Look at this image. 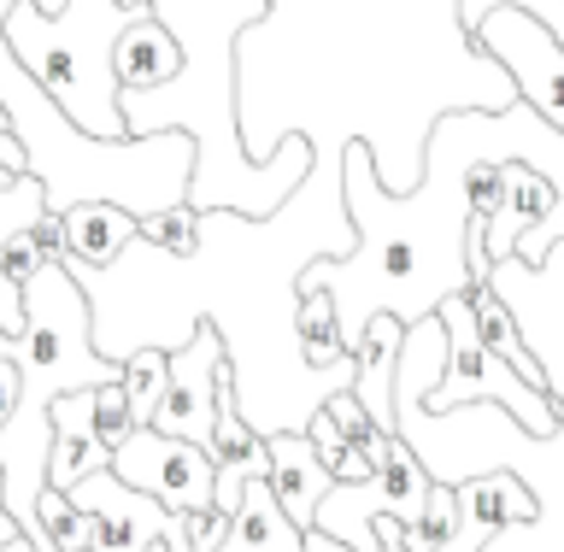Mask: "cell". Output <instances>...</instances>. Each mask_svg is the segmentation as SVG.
<instances>
[{
	"label": "cell",
	"mask_w": 564,
	"mask_h": 552,
	"mask_svg": "<svg viewBox=\"0 0 564 552\" xmlns=\"http://www.w3.org/2000/svg\"><path fill=\"white\" fill-rule=\"evenodd\" d=\"M224 335L212 324H194V335L171 353V382H165V405H159L153 430L176 435V441H200L212 435V394H218V370H224Z\"/></svg>",
	"instance_id": "6"
},
{
	"label": "cell",
	"mask_w": 564,
	"mask_h": 552,
	"mask_svg": "<svg viewBox=\"0 0 564 552\" xmlns=\"http://www.w3.org/2000/svg\"><path fill=\"white\" fill-rule=\"evenodd\" d=\"M30 241L42 247V259H59L65 253V212H42V218L30 224Z\"/></svg>",
	"instance_id": "28"
},
{
	"label": "cell",
	"mask_w": 564,
	"mask_h": 552,
	"mask_svg": "<svg viewBox=\"0 0 564 552\" xmlns=\"http://www.w3.org/2000/svg\"><path fill=\"white\" fill-rule=\"evenodd\" d=\"M70 552H100V546H70Z\"/></svg>",
	"instance_id": "33"
},
{
	"label": "cell",
	"mask_w": 564,
	"mask_h": 552,
	"mask_svg": "<svg viewBox=\"0 0 564 552\" xmlns=\"http://www.w3.org/2000/svg\"><path fill=\"white\" fill-rule=\"evenodd\" d=\"M135 241V212H123L112 201H77L65 212V264L77 271H106L123 247Z\"/></svg>",
	"instance_id": "12"
},
{
	"label": "cell",
	"mask_w": 564,
	"mask_h": 552,
	"mask_svg": "<svg viewBox=\"0 0 564 552\" xmlns=\"http://www.w3.org/2000/svg\"><path fill=\"white\" fill-rule=\"evenodd\" d=\"M95 470H112V453L95 441V430H83V423H53V453H47V488L70 494L83 483V476Z\"/></svg>",
	"instance_id": "16"
},
{
	"label": "cell",
	"mask_w": 564,
	"mask_h": 552,
	"mask_svg": "<svg viewBox=\"0 0 564 552\" xmlns=\"http://www.w3.org/2000/svg\"><path fill=\"white\" fill-rule=\"evenodd\" d=\"M0 552H35V541H30V535H18V541H7Z\"/></svg>",
	"instance_id": "31"
},
{
	"label": "cell",
	"mask_w": 564,
	"mask_h": 552,
	"mask_svg": "<svg viewBox=\"0 0 564 552\" xmlns=\"http://www.w3.org/2000/svg\"><path fill=\"white\" fill-rule=\"evenodd\" d=\"M35 523L47 529V541L70 552V546H100V523L88 518L83 506H70V494L59 488H42V500H35Z\"/></svg>",
	"instance_id": "18"
},
{
	"label": "cell",
	"mask_w": 564,
	"mask_h": 552,
	"mask_svg": "<svg viewBox=\"0 0 564 552\" xmlns=\"http://www.w3.org/2000/svg\"><path fill=\"white\" fill-rule=\"evenodd\" d=\"M430 488H435V476L423 470V458L412 441H394V453H388V465L377 470V494H382V511L388 518H400V523H417L423 518V500H430Z\"/></svg>",
	"instance_id": "15"
},
{
	"label": "cell",
	"mask_w": 564,
	"mask_h": 552,
	"mask_svg": "<svg viewBox=\"0 0 564 552\" xmlns=\"http://www.w3.org/2000/svg\"><path fill=\"white\" fill-rule=\"evenodd\" d=\"M135 236L148 247H159V253H171V259H188L194 247H200V212H194L188 201L165 206V212H153V218H141Z\"/></svg>",
	"instance_id": "20"
},
{
	"label": "cell",
	"mask_w": 564,
	"mask_h": 552,
	"mask_svg": "<svg viewBox=\"0 0 564 552\" xmlns=\"http://www.w3.org/2000/svg\"><path fill=\"white\" fill-rule=\"evenodd\" d=\"M465 306H470V324H476V342H482L500 365H511L518 377L535 388V394H553V377L541 370V359L523 347V335H518V317H511L500 306V294L488 289V282H465Z\"/></svg>",
	"instance_id": "13"
},
{
	"label": "cell",
	"mask_w": 564,
	"mask_h": 552,
	"mask_svg": "<svg viewBox=\"0 0 564 552\" xmlns=\"http://www.w3.org/2000/svg\"><path fill=\"white\" fill-rule=\"evenodd\" d=\"M112 476L123 488L148 494L165 511H200L218 494V465L200 441H176L159 430H135L123 447L112 453Z\"/></svg>",
	"instance_id": "5"
},
{
	"label": "cell",
	"mask_w": 564,
	"mask_h": 552,
	"mask_svg": "<svg viewBox=\"0 0 564 552\" xmlns=\"http://www.w3.org/2000/svg\"><path fill=\"white\" fill-rule=\"evenodd\" d=\"M341 201L359 229V247L347 259H312L300 271V289H329L341 312L347 342L370 317H400L405 329L423 324L447 294H465V218L470 206H453L447 218H423L417 201H400L377 183V153L365 136L341 148Z\"/></svg>",
	"instance_id": "1"
},
{
	"label": "cell",
	"mask_w": 564,
	"mask_h": 552,
	"mask_svg": "<svg viewBox=\"0 0 564 552\" xmlns=\"http://www.w3.org/2000/svg\"><path fill=\"white\" fill-rule=\"evenodd\" d=\"M476 47L511 77L518 100L535 106V112L564 136V42L558 35L518 7H500L476 24Z\"/></svg>",
	"instance_id": "4"
},
{
	"label": "cell",
	"mask_w": 564,
	"mask_h": 552,
	"mask_svg": "<svg viewBox=\"0 0 564 552\" xmlns=\"http://www.w3.org/2000/svg\"><path fill=\"white\" fill-rule=\"evenodd\" d=\"M88 430H95V441L106 453H118L123 441L135 435V418H130V400H123L118 382H100L88 388Z\"/></svg>",
	"instance_id": "21"
},
{
	"label": "cell",
	"mask_w": 564,
	"mask_h": 552,
	"mask_svg": "<svg viewBox=\"0 0 564 552\" xmlns=\"http://www.w3.org/2000/svg\"><path fill=\"white\" fill-rule=\"evenodd\" d=\"M535 518H541L535 494H529L511 470L470 476V483H458V535L447 541V552H488L494 535L523 529Z\"/></svg>",
	"instance_id": "7"
},
{
	"label": "cell",
	"mask_w": 564,
	"mask_h": 552,
	"mask_svg": "<svg viewBox=\"0 0 564 552\" xmlns=\"http://www.w3.org/2000/svg\"><path fill=\"white\" fill-rule=\"evenodd\" d=\"M176 518V535H183V552H218L229 535V518L218 506H200V511H171Z\"/></svg>",
	"instance_id": "25"
},
{
	"label": "cell",
	"mask_w": 564,
	"mask_h": 552,
	"mask_svg": "<svg viewBox=\"0 0 564 552\" xmlns=\"http://www.w3.org/2000/svg\"><path fill=\"white\" fill-rule=\"evenodd\" d=\"M0 271H7L12 282H30L35 271H42V247L30 241V229H24V236H12L7 247H0Z\"/></svg>",
	"instance_id": "26"
},
{
	"label": "cell",
	"mask_w": 564,
	"mask_h": 552,
	"mask_svg": "<svg viewBox=\"0 0 564 552\" xmlns=\"http://www.w3.org/2000/svg\"><path fill=\"white\" fill-rule=\"evenodd\" d=\"M18 535H24V529H18V523L7 518V506H0V546H7V541H18Z\"/></svg>",
	"instance_id": "30"
},
{
	"label": "cell",
	"mask_w": 564,
	"mask_h": 552,
	"mask_svg": "<svg viewBox=\"0 0 564 552\" xmlns=\"http://www.w3.org/2000/svg\"><path fill=\"white\" fill-rule=\"evenodd\" d=\"M294 342H300V359L312 370H352V342L341 329V312H335V294L329 289H300V306H294Z\"/></svg>",
	"instance_id": "14"
},
{
	"label": "cell",
	"mask_w": 564,
	"mask_h": 552,
	"mask_svg": "<svg viewBox=\"0 0 564 552\" xmlns=\"http://www.w3.org/2000/svg\"><path fill=\"white\" fill-rule=\"evenodd\" d=\"M458 535V488L435 483L423 500V518L405 523V552H447V541Z\"/></svg>",
	"instance_id": "19"
},
{
	"label": "cell",
	"mask_w": 564,
	"mask_h": 552,
	"mask_svg": "<svg viewBox=\"0 0 564 552\" xmlns=\"http://www.w3.org/2000/svg\"><path fill=\"white\" fill-rule=\"evenodd\" d=\"M500 7H518V12H529L535 24H546L564 42V0H453V18H458V30H470L476 35V24H482L488 12H500Z\"/></svg>",
	"instance_id": "22"
},
{
	"label": "cell",
	"mask_w": 564,
	"mask_h": 552,
	"mask_svg": "<svg viewBox=\"0 0 564 552\" xmlns=\"http://www.w3.org/2000/svg\"><path fill=\"white\" fill-rule=\"evenodd\" d=\"M400 342L405 324L400 317H370V324L352 335V400L365 405L382 430H394V365H400Z\"/></svg>",
	"instance_id": "10"
},
{
	"label": "cell",
	"mask_w": 564,
	"mask_h": 552,
	"mask_svg": "<svg viewBox=\"0 0 564 552\" xmlns=\"http://www.w3.org/2000/svg\"><path fill=\"white\" fill-rule=\"evenodd\" d=\"M264 488L276 494V506L289 511L294 529H312L317 506H324V494L335 488L329 465L317 458L312 435L306 430H276L264 435Z\"/></svg>",
	"instance_id": "9"
},
{
	"label": "cell",
	"mask_w": 564,
	"mask_h": 552,
	"mask_svg": "<svg viewBox=\"0 0 564 552\" xmlns=\"http://www.w3.org/2000/svg\"><path fill=\"white\" fill-rule=\"evenodd\" d=\"M165 382H171V353H159V347H141L123 359V400H130V418H135V430H153V418H159V405H165Z\"/></svg>",
	"instance_id": "17"
},
{
	"label": "cell",
	"mask_w": 564,
	"mask_h": 552,
	"mask_svg": "<svg viewBox=\"0 0 564 552\" xmlns=\"http://www.w3.org/2000/svg\"><path fill=\"white\" fill-rule=\"evenodd\" d=\"M12 7H18V0H0V18H7V12H12Z\"/></svg>",
	"instance_id": "32"
},
{
	"label": "cell",
	"mask_w": 564,
	"mask_h": 552,
	"mask_svg": "<svg viewBox=\"0 0 564 552\" xmlns=\"http://www.w3.org/2000/svg\"><path fill=\"white\" fill-rule=\"evenodd\" d=\"M153 18V7L141 0H65V12H42L35 0L0 18L12 53L24 59V71L59 100V112L95 141H130V123L118 112V71H112V47L118 35Z\"/></svg>",
	"instance_id": "2"
},
{
	"label": "cell",
	"mask_w": 564,
	"mask_h": 552,
	"mask_svg": "<svg viewBox=\"0 0 564 552\" xmlns=\"http://www.w3.org/2000/svg\"><path fill=\"white\" fill-rule=\"evenodd\" d=\"M24 176H30V171H18V165H7V159H0V194H7V188H18Z\"/></svg>",
	"instance_id": "29"
},
{
	"label": "cell",
	"mask_w": 564,
	"mask_h": 552,
	"mask_svg": "<svg viewBox=\"0 0 564 552\" xmlns=\"http://www.w3.org/2000/svg\"><path fill=\"white\" fill-rule=\"evenodd\" d=\"M112 71H118V95H148V88H171L183 77V42L159 24V18H141L118 35L112 47Z\"/></svg>",
	"instance_id": "11"
},
{
	"label": "cell",
	"mask_w": 564,
	"mask_h": 552,
	"mask_svg": "<svg viewBox=\"0 0 564 552\" xmlns=\"http://www.w3.org/2000/svg\"><path fill=\"white\" fill-rule=\"evenodd\" d=\"M70 506H83L88 518L100 523V552H141L159 529L171 523V511L148 500V494L123 488L112 470H95L70 488Z\"/></svg>",
	"instance_id": "8"
},
{
	"label": "cell",
	"mask_w": 564,
	"mask_h": 552,
	"mask_svg": "<svg viewBox=\"0 0 564 552\" xmlns=\"http://www.w3.org/2000/svg\"><path fill=\"white\" fill-rule=\"evenodd\" d=\"M24 329H30V312H24V282H12L7 271H0V335H7V342H18Z\"/></svg>",
	"instance_id": "27"
},
{
	"label": "cell",
	"mask_w": 564,
	"mask_h": 552,
	"mask_svg": "<svg viewBox=\"0 0 564 552\" xmlns=\"http://www.w3.org/2000/svg\"><path fill=\"white\" fill-rule=\"evenodd\" d=\"M435 317L447 324V370H441V382L430 388V400H423V412L430 418H453L465 400H476V394H488V400H500L506 412H518V430L523 435H535V441H546V435H558L564 430V394L553 388V394H535L518 370L511 365H500L494 353L476 342V324H470V306H465V294H447L435 306Z\"/></svg>",
	"instance_id": "3"
},
{
	"label": "cell",
	"mask_w": 564,
	"mask_h": 552,
	"mask_svg": "<svg viewBox=\"0 0 564 552\" xmlns=\"http://www.w3.org/2000/svg\"><path fill=\"white\" fill-rule=\"evenodd\" d=\"M465 206H470V218H482V224L500 218V206H506V159H470Z\"/></svg>",
	"instance_id": "23"
},
{
	"label": "cell",
	"mask_w": 564,
	"mask_h": 552,
	"mask_svg": "<svg viewBox=\"0 0 564 552\" xmlns=\"http://www.w3.org/2000/svg\"><path fill=\"white\" fill-rule=\"evenodd\" d=\"M47 212V188H42V176H24L18 188L0 194V247H7L12 236H24V229L35 224Z\"/></svg>",
	"instance_id": "24"
}]
</instances>
